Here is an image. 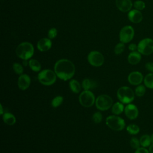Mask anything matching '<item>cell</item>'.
Masks as SVG:
<instances>
[{"mask_svg":"<svg viewBox=\"0 0 153 153\" xmlns=\"http://www.w3.org/2000/svg\"><path fill=\"white\" fill-rule=\"evenodd\" d=\"M54 69L57 76L63 81H67L72 78L75 72L74 63L71 60L66 59L57 61L54 65Z\"/></svg>","mask_w":153,"mask_h":153,"instance_id":"cell-1","label":"cell"},{"mask_svg":"<svg viewBox=\"0 0 153 153\" xmlns=\"http://www.w3.org/2000/svg\"><path fill=\"white\" fill-rule=\"evenodd\" d=\"M16 55L23 60L30 59L34 53V48L32 44L28 42L20 43L16 49Z\"/></svg>","mask_w":153,"mask_h":153,"instance_id":"cell-2","label":"cell"},{"mask_svg":"<svg viewBox=\"0 0 153 153\" xmlns=\"http://www.w3.org/2000/svg\"><path fill=\"white\" fill-rule=\"evenodd\" d=\"M117 96L120 102L124 104H128L134 100L135 94L129 87L123 86L118 89Z\"/></svg>","mask_w":153,"mask_h":153,"instance_id":"cell-3","label":"cell"},{"mask_svg":"<svg viewBox=\"0 0 153 153\" xmlns=\"http://www.w3.org/2000/svg\"><path fill=\"white\" fill-rule=\"evenodd\" d=\"M57 75L54 71L51 69H44L38 75V79L39 82L44 85H51L56 81Z\"/></svg>","mask_w":153,"mask_h":153,"instance_id":"cell-4","label":"cell"},{"mask_svg":"<svg viewBox=\"0 0 153 153\" xmlns=\"http://www.w3.org/2000/svg\"><path fill=\"white\" fill-rule=\"evenodd\" d=\"M106 124L108 127L115 131H121L126 126L125 121L121 117L116 115H110L106 119Z\"/></svg>","mask_w":153,"mask_h":153,"instance_id":"cell-5","label":"cell"},{"mask_svg":"<svg viewBox=\"0 0 153 153\" xmlns=\"http://www.w3.org/2000/svg\"><path fill=\"white\" fill-rule=\"evenodd\" d=\"M96 108L102 111L109 109L113 105V100L107 94H101L99 96L95 101Z\"/></svg>","mask_w":153,"mask_h":153,"instance_id":"cell-6","label":"cell"},{"mask_svg":"<svg viewBox=\"0 0 153 153\" xmlns=\"http://www.w3.org/2000/svg\"><path fill=\"white\" fill-rule=\"evenodd\" d=\"M137 51L143 55L148 56L153 53V39L149 38H146L141 41L137 44Z\"/></svg>","mask_w":153,"mask_h":153,"instance_id":"cell-7","label":"cell"},{"mask_svg":"<svg viewBox=\"0 0 153 153\" xmlns=\"http://www.w3.org/2000/svg\"><path fill=\"white\" fill-rule=\"evenodd\" d=\"M95 101V96L90 90H84L79 96V102L84 107L89 108L92 106Z\"/></svg>","mask_w":153,"mask_h":153,"instance_id":"cell-8","label":"cell"},{"mask_svg":"<svg viewBox=\"0 0 153 153\" xmlns=\"http://www.w3.org/2000/svg\"><path fill=\"white\" fill-rule=\"evenodd\" d=\"M88 63L93 66L99 67L104 63V57L101 53L97 51H92L90 52L87 57Z\"/></svg>","mask_w":153,"mask_h":153,"instance_id":"cell-9","label":"cell"},{"mask_svg":"<svg viewBox=\"0 0 153 153\" xmlns=\"http://www.w3.org/2000/svg\"><path fill=\"white\" fill-rule=\"evenodd\" d=\"M134 35V30L132 26H126L123 27L120 32V40L123 43L130 42Z\"/></svg>","mask_w":153,"mask_h":153,"instance_id":"cell-10","label":"cell"},{"mask_svg":"<svg viewBox=\"0 0 153 153\" xmlns=\"http://www.w3.org/2000/svg\"><path fill=\"white\" fill-rule=\"evenodd\" d=\"M143 76L141 72L139 71H133L129 74L128 75V81L131 85H138L141 84L143 81Z\"/></svg>","mask_w":153,"mask_h":153,"instance_id":"cell-11","label":"cell"},{"mask_svg":"<svg viewBox=\"0 0 153 153\" xmlns=\"http://www.w3.org/2000/svg\"><path fill=\"white\" fill-rule=\"evenodd\" d=\"M124 113L126 116L130 120H135L139 115L137 107L132 103H128L124 108Z\"/></svg>","mask_w":153,"mask_h":153,"instance_id":"cell-12","label":"cell"},{"mask_svg":"<svg viewBox=\"0 0 153 153\" xmlns=\"http://www.w3.org/2000/svg\"><path fill=\"white\" fill-rule=\"evenodd\" d=\"M30 76L25 74H23L19 76L17 80V85L22 90H25L29 88L30 84Z\"/></svg>","mask_w":153,"mask_h":153,"instance_id":"cell-13","label":"cell"},{"mask_svg":"<svg viewBox=\"0 0 153 153\" xmlns=\"http://www.w3.org/2000/svg\"><path fill=\"white\" fill-rule=\"evenodd\" d=\"M115 4L117 8L122 12L130 11L133 6L131 0H116Z\"/></svg>","mask_w":153,"mask_h":153,"instance_id":"cell-14","label":"cell"},{"mask_svg":"<svg viewBox=\"0 0 153 153\" xmlns=\"http://www.w3.org/2000/svg\"><path fill=\"white\" fill-rule=\"evenodd\" d=\"M128 19L133 23H139L142 22L143 16L140 11L136 9L131 10L128 13Z\"/></svg>","mask_w":153,"mask_h":153,"instance_id":"cell-15","label":"cell"},{"mask_svg":"<svg viewBox=\"0 0 153 153\" xmlns=\"http://www.w3.org/2000/svg\"><path fill=\"white\" fill-rule=\"evenodd\" d=\"M52 45L51 41L50 38H41L37 42V48L40 51H47L49 50Z\"/></svg>","mask_w":153,"mask_h":153,"instance_id":"cell-16","label":"cell"},{"mask_svg":"<svg viewBox=\"0 0 153 153\" xmlns=\"http://www.w3.org/2000/svg\"><path fill=\"white\" fill-rule=\"evenodd\" d=\"M141 54L138 51H131L127 57V60L131 65H135L138 64L141 60Z\"/></svg>","mask_w":153,"mask_h":153,"instance_id":"cell-17","label":"cell"},{"mask_svg":"<svg viewBox=\"0 0 153 153\" xmlns=\"http://www.w3.org/2000/svg\"><path fill=\"white\" fill-rule=\"evenodd\" d=\"M2 120L5 124L9 126H13L16 122L15 116L10 112H5L2 115Z\"/></svg>","mask_w":153,"mask_h":153,"instance_id":"cell-18","label":"cell"},{"mask_svg":"<svg viewBox=\"0 0 153 153\" xmlns=\"http://www.w3.org/2000/svg\"><path fill=\"white\" fill-rule=\"evenodd\" d=\"M112 112L114 115H120L124 111L123 103L121 102H117L112 106Z\"/></svg>","mask_w":153,"mask_h":153,"instance_id":"cell-19","label":"cell"},{"mask_svg":"<svg viewBox=\"0 0 153 153\" xmlns=\"http://www.w3.org/2000/svg\"><path fill=\"white\" fill-rule=\"evenodd\" d=\"M69 88L74 93H78L81 91V87L80 83L78 81L71 79L69 82Z\"/></svg>","mask_w":153,"mask_h":153,"instance_id":"cell-20","label":"cell"},{"mask_svg":"<svg viewBox=\"0 0 153 153\" xmlns=\"http://www.w3.org/2000/svg\"><path fill=\"white\" fill-rule=\"evenodd\" d=\"M144 85L146 88L153 89V73H149L143 78Z\"/></svg>","mask_w":153,"mask_h":153,"instance_id":"cell-21","label":"cell"},{"mask_svg":"<svg viewBox=\"0 0 153 153\" xmlns=\"http://www.w3.org/2000/svg\"><path fill=\"white\" fill-rule=\"evenodd\" d=\"M140 146H142V147H144V148H147L149 147L151 143V136L148 135V134H143L142 135L140 139Z\"/></svg>","mask_w":153,"mask_h":153,"instance_id":"cell-22","label":"cell"},{"mask_svg":"<svg viewBox=\"0 0 153 153\" xmlns=\"http://www.w3.org/2000/svg\"><path fill=\"white\" fill-rule=\"evenodd\" d=\"M29 66L32 71L34 72H39L41 69V63L36 59H30L29 61Z\"/></svg>","mask_w":153,"mask_h":153,"instance_id":"cell-23","label":"cell"},{"mask_svg":"<svg viewBox=\"0 0 153 153\" xmlns=\"http://www.w3.org/2000/svg\"><path fill=\"white\" fill-rule=\"evenodd\" d=\"M95 86V83L88 78H85L82 82V87L84 90H90Z\"/></svg>","mask_w":153,"mask_h":153,"instance_id":"cell-24","label":"cell"},{"mask_svg":"<svg viewBox=\"0 0 153 153\" xmlns=\"http://www.w3.org/2000/svg\"><path fill=\"white\" fill-rule=\"evenodd\" d=\"M126 130L129 134H132V135L137 134L140 131L139 127L137 125L134 124H129L128 126H127Z\"/></svg>","mask_w":153,"mask_h":153,"instance_id":"cell-25","label":"cell"},{"mask_svg":"<svg viewBox=\"0 0 153 153\" xmlns=\"http://www.w3.org/2000/svg\"><path fill=\"white\" fill-rule=\"evenodd\" d=\"M146 93V87L145 85H138L135 90H134V94L137 97H142Z\"/></svg>","mask_w":153,"mask_h":153,"instance_id":"cell-26","label":"cell"},{"mask_svg":"<svg viewBox=\"0 0 153 153\" xmlns=\"http://www.w3.org/2000/svg\"><path fill=\"white\" fill-rule=\"evenodd\" d=\"M63 101V98L61 96H56L51 101V105L54 108H57L59 106Z\"/></svg>","mask_w":153,"mask_h":153,"instance_id":"cell-27","label":"cell"},{"mask_svg":"<svg viewBox=\"0 0 153 153\" xmlns=\"http://www.w3.org/2000/svg\"><path fill=\"white\" fill-rule=\"evenodd\" d=\"M13 69L16 74L20 75L23 73V68L22 65L19 63H14L13 65Z\"/></svg>","mask_w":153,"mask_h":153,"instance_id":"cell-28","label":"cell"},{"mask_svg":"<svg viewBox=\"0 0 153 153\" xmlns=\"http://www.w3.org/2000/svg\"><path fill=\"white\" fill-rule=\"evenodd\" d=\"M130 145L131 146V147L133 148V149H138L139 148H140V140L135 137H133L131 138L130 139Z\"/></svg>","mask_w":153,"mask_h":153,"instance_id":"cell-29","label":"cell"},{"mask_svg":"<svg viewBox=\"0 0 153 153\" xmlns=\"http://www.w3.org/2000/svg\"><path fill=\"white\" fill-rule=\"evenodd\" d=\"M125 49V45L124 43L120 42L116 45V46L114 48V53L115 54L118 55L121 54Z\"/></svg>","mask_w":153,"mask_h":153,"instance_id":"cell-30","label":"cell"},{"mask_svg":"<svg viewBox=\"0 0 153 153\" xmlns=\"http://www.w3.org/2000/svg\"><path fill=\"white\" fill-rule=\"evenodd\" d=\"M133 6L136 10L142 11L145 8L146 5H145V3L143 1H140V0H137L134 2Z\"/></svg>","mask_w":153,"mask_h":153,"instance_id":"cell-31","label":"cell"},{"mask_svg":"<svg viewBox=\"0 0 153 153\" xmlns=\"http://www.w3.org/2000/svg\"><path fill=\"white\" fill-rule=\"evenodd\" d=\"M92 119L95 123H100L102 120V115L100 112H96L93 114Z\"/></svg>","mask_w":153,"mask_h":153,"instance_id":"cell-32","label":"cell"},{"mask_svg":"<svg viewBox=\"0 0 153 153\" xmlns=\"http://www.w3.org/2000/svg\"><path fill=\"white\" fill-rule=\"evenodd\" d=\"M57 35V30L55 27L51 28L48 32V36L50 39H53L56 37Z\"/></svg>","mask_w":153,"mask_h":153,"instance_id":"cell-33","label":"cell"},{"mask_svg":"<svg viewBox=\"0 0 153 153\" xmlns=\"http://www.w3.org/2000/svg\"><path fill=\"white\" fill-rule=\"evenodd\" d=\"M145 66V68L147 69V71H148L151 73H153V62H148L146 63Z\"/></svg>","mask_w":153,"mask_h":153,"instance_id":"cell-34","label":"cell"},{"mask_svg":"<svg viewBox=\"0 0 153 153\" xmlns=\"http://www.w3.org/2000/svg\"><path fill=\"white\" fill-rule=\"evenodd\" d=\"M134 153H149V150H148L146 148L140 147L138 149H136Z\"/></svg>","mask_w":153,"mask_h":153,"instance_id":"cell-35","label":"cell"},{"mask_svg":"<svg viewBox=\"0 0 153 153\" xmlns=\"http://www.w3.org/2000/svg\"><path fill=\"white\" fill-rule=\"evenodd\" d=\"M128 49L131 51H134L137 50V45L134 43H131L128 45Z\"/></svg>","mask_w":153,"mask_h":153,"instance_id":"cell-36","label":"cell"},{"mask_svg":"<svg viewBox=\"0 0 153 153\" xmlns=\"http://www.w3.org/2000/svg\"><path fill=\"white\" fill-rule=\"evenodd\" d=\"M148 150L149 153H153V143H151V145L149 146Z\"/></svg>","mask_w":153,"mask_h":153,"instance_id":"cell-37","label":"cell"},{"mask_svg":"<svg viewBox=\"0 0 153 153\" xmlns=\"http://www.w3.org/2000/svg\"><path fill=\"white\" fill-rule=\"evenodd\" d=\"M29 64V62H27V60H23V65L25 66H26Z\"/></svg>","mask_w":153,"mask_h":153,"instance_id":"cell-38","label":"cell"},{"mask_svg":"<svg viewBox=\"0 0 153 153\" xmlns=\"http://www.w3.org/2000/svg\"><path fill=\"white\" fill-rule=\"evenodd\" d=\"M0 109H1V111H0L1 115H3L4 113V111H3V107H2V104H0Z\"/></svg>","mask_w":153,"mask_h":153,"instance_id":"cell-39","label":"cell"},{"mask_svg":"<svg viewBox=\"0 0 153 153\" xmlns=\"http://www.w3.org/2000/svg\"><path fill=\"white\" fill-rule=\"evenodd\" d=\"M151 143H153V133L151 136Z\"/></svg>","mask_w":153,"mask_h":153,"instance_id":"cell-40","label":"cell"}]
</instances>
